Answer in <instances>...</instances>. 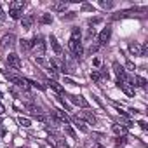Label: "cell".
<instances>
[{
	"mask_svg": "<svg viewBox=\"0 0 148 148\" xmlns=\"http://www.w3.org/2000/svg\"><path fill=\"white\" fill-rule=\"evenodd\" d=\"M92 148H103V145H99V143H96V145H94Z\"/></svg>",
	"mask_w": 148,
	"mask_h": 148,
	"instance_id": "33",
	"label": "cell"
},
{
	"mask_svg": "<svg viewBox=\"0 0 148 148\" xmlns=\"http://www.w3.org/2000/svg\"><path fill=\"white\" fill-rule=\"evenodd\" d=\"M5 63H7L9 68H14V70H19L21 68V59H19L18 54H9L5 58Z\"/></svg>",
	"mask_w": 148,
	"mask_h": 148,
	"instance_id": "5",
	"label": "cell"
},
{
	"mask_svg": "<svg viewBox=\"0 0 148 148\" xmlns=\"http://www.w3.org/2000/svg\"><path fill=\"white\" fill-rule=\"evenodd\" d=\"M0 99H2V92H0Z\"/></svg>",
	"mask_w": 148,
	"mask_h": 148,
	"instance_id": "35",
	"label": "cell"
},
{
	"mask_svg": "<svg viewBox=\"0 0 148 148\" xmlns=\"http://www.w3.org/2000/svg\"><path fill=\"white\" fill-rule=\"evenodd\" d=\"M139 127H141L143 131H146V129H148V125H146V122H145V120H139Z\"/></svg>",
	"mask_w": 148,
	"mask_h": 148,
	"instance_id": "27",
	"label": "cell"
},
{
	"mask_svg": "<svg viewBox=\"0 0 148 148\" xmlns=\"http://www.w3.org/2000/svg\"><path fill=\"white\" fill-rule=\"evenodd\" d=\"M40 23H42V25H51V23H52V16H51V14H44V16L40 18Z\"/></svg>",
	"mask_w": 148,
	"mask_h": 148,
	"instance_id": "23",
	"label": "cell"
},
{
	"mask_svg": "<svg viewBox=\"0 0 148 148\" xmlns=\"http://www.w3.org/2000/svg\"><path fill=\"white\" fill-rule=\"evenodd\" d=\"M64 82H66V84H70V86H79V84H75V82H73L71 79H64Z\"/></svg>",
	"mask_w": 148,
	"mask_h": 148,
	"instance_id": "30",
	"label": "cell"
},
{
	"mask_svg": "<svg viewBox=\"0 0 148 148\" xmlns=\"http://www.w3.org/2000/svg\"><path fill=\"white\" fill-rule=\"evenodd\" d=\"M115 143H117V146H119V145H124V143H125V138H117Z\"/></svg>",
	"mask_w": 148,
	"mask_h": 148,
	"instance_id": "28",
	"label": "cell"
},
{
	"mask_svg": "<svg viewBox=\"0 0 148 148\" xmlns=\"http://www.w3.org/2000/svg\"><path fill=\"white\" fill-rule=\"evenodd\" d=\"M66 7H68V4H66V2H54V4L51 5V9H52V11H56V12H64V11H66Z\"/></svg>",
	"mask_w": 148,
	"mask_h": 148,
	"instance_id": "11",
	"label": "cell"
},
{
	"mask_svg": "<svg viewBox=\"0 0 148 148\" xmlns=\"http://www.w3.org/2000/svg\"><path fill=\"white\" fill-rule=\"evenodd\" d=\"M14 44H16V37H14L12 33L5 35V37L2 38V47H12Z\"/></svg>",
	"mask_w": 148,
	"mask_h": 148,
	"instance_id": "10",
	"label": "cell"
},
{
	"mask_svg": "<svg viewBox=\"0 0 148 148\" xmlns=\"http://www.w3.org/2000/svg\"><path fill=\"white\" fill-rule=\"evenodd\" d=\"M4 112H5V106H4V105H2V103H0V115H2V113H4Z\"/></svg>",
	"mask_w": 148,
	"mask_h": 148,
	"instance_id": "31",
	"label": "cell"
},
{
	"mask_svg": "<svg viewBox=\"0 0 148 148\" xmlns=\"http://www.w3.org/2000/svg\"><path fill=\"white\" fill-rule=\"evenodd\" d=\"M0 134H2V136L5 134V127H2V125H0Z\"/></svg>",
	"mask_w": 148,
	"mask_h": 148,
	"instance_id": "32",
	"label": "cell"
},
{
	"mask_svg": "<svg viewBox=\"0 0 148 148\" xmlns=\"http://www.w3.org/2000/svg\"><path fill=\"white\" fill-rule=\"evenodd\" d=\"M32 44V49H33V54L40 59L44 54H45V42H44V38L38 35V37H35L33 38V42H30Z\"/></svg>",
	"mask_w": 148,
	"mask_h": 148,
	"instance_id": "4",
	"label": "cell"
},
{
	"mask_svg": "<svg viewBox=\"0 0 148 148\" xmlns=\"http://www.w3.org/2000/svg\"><path fill=\"white\" fill-rule=\"evenodd\" d=\"M80 40H82V32H80V28H73V30H71V35H70V42H68V47H70L71 52L75 51L77 47L82 45Z\"/></svg>",
	"mask_w": 148,
	"mask_h": 148,
	"instance_id": "3",
	"label": "cell"
},
{
	"mask_svg": "<svg viewBox=\"0 0 148 148\" xmlns=\"http://www.w3.org/2000/svg\"><path fill=\"white\" fill-rule=\"evenodd\" d=\"M63 129L66 131V134H70L71 138H75V131L71 129V125H68V124H63Z\"/></svg>",
	"mask_w": 148,
	"mask_h": 148,
	"instance_id": "24",
	"label": "cell"
},
{
	"mask_svg": "<svg viewBox=\"0 0 148 148\" xmlns=\"http://www.w3.org/2000/svg\"><path fill=\"white\" fill-rule=\"evenodd\" d=\"M49 86H51V87H52V89H54L58 94H63V92H64V89H63V87H61V86H59L56 80H49Z\"/></svg>",
	"mask_w": 148,
	"mask_h": 148,
	"instance_id": "18",
	"label": "cell"
},
{
	"mask_svg": "<svg viewBox=\"0 0 148 148\" xmlns=\"http://www.w3.org/2000/svg\"><path fill=\"white\" fill-rule=\"evenodd\" d=\"M33 21H35V16H33V14H28V16H25V18L21 19V25H23L25 30H30L32 25H33Z\"/></svg>",
	"mask_w": 148,
	"mask_h": 148,
	"instance_id": "9",
	"label": "cell"
},
{
	"mask_svg": "<svg viewBox=\"0 0 148 148\" xmlns=\"http://www.w3.org/2000/svg\"><path fill=\"white\" fill-rule=\"evenodd\" d=\"M110 37H112V28H110V26L103 28V32H101V33H99V37H98V42H99V45H105V44H108Z\"/></svg>",
	"mask_w": 148,
	"mask_h": 148,
	"instance_id": "7",
	"label": "cell"
},
{
	"mask_svg": "<svg viewBox=\"0 0 148 148\" xmlns=\"http://www.w3.org/2000/svg\"><path fill=\"white\" fill-rule=\"evenodd\" d=\"M91 79H92L94 82H101V71H99V70H92V71H91Z\"/></svg>",
	"mask_w": 148,
	"mask_h": 148,
	"instance_id": "21",
	"label": "cell"
},
{
	"mask_svg": "<svg viewBox=\"0 0 148 148\" xmlns=\"http://www.w3.org/2000/svg\"><path fill=\"white\" fill-rule=\"evenodd\" d=\"M49 42H51V45H52L54 52H56V54H61V45L58 44V40H56V37H54V35H51V37H49Z\"/></svg>",
	"mask_w": 148,
	"mask_h": 148,
	"instance_id": "15",
	"label": "cell"
},
{
	"mask_svg": "<svg viewBox=\"0 0 148 148\" xmlns=\"http://www.w3.org/2000/svg\"><path fill=\"white\" fill-rule=\"evenodd\" d=\"M18 124L23 125V127H30V125H32V120L26 119V117H18Z\"/></svg>",
	"mask_w": 148,
	"mask_h": 148,
	"instance_id": "20",
	"label": "cell"
},
{
	"mask_svg": "<svg viewBox=\"0 0 148 148\" xmlns=\"http://www.w3.org/2000/svg\"><path fill=\"white\" fill-rule=\"evenodd\" d=\"M125 70H127V71H134V70H136V64H134L131 59H127V61H125Z\"/></svg>",
	"mask_w": 148,
	"mask_h": 148,
	"instance_id": "25",
	"label": "cell"
},
{
	"mask_svg": "<svg viewBox=\"0 0 148 148\" xmlns=\"http://www.w3.org/2000/svg\"><path fill=\"white\" fill-rule=\"evenodd\" d=\"M52 113L61 120V124H68V122H70V119H68V115H66L64 112H61V110H52Z\"/></svg>",
	"mask_w": 148,
	"mask_h": 148,
	"instance_id": "13",
	"label": "cell"
},
{
	"mask_svg": "<svg viewBox=\"0 0 148 148\" xmlns=\"http://www.w3.org/2000/svg\"><path fill=\"white\" fill-rule=\"evenodd\" d=\"M99 5H101V7H105V9H110V7H112V4H110V2H101Z\"/></svg>",
	"mask_w": 148,
	"mask_h": 148,
	"instance_id": "29",
	"label": "cell"
},
{
	"mask_svg": "<svg viewBox=\"0 0 148 148\" xmlns=\"http://www.w3.org/2000/svg\"><path fill=\"white\" fill-rule=\"evenodd\" d=\"M82 11H94V7L89 5V4H84V5H82Z\"/></svg>",
	"mask_w": 148,
	"mask_h": 148,
	"instance_id": "26",
	"label": "cell"
},
{
	"mask_svg": "<svg viewBox=\"0 0 148 148\" xmlns=\"http://www.w3.org/2000/svg\"><path fill=\"white\" fill-rule=\"evenodd\" d=\"M19 49H21L23 52H26V51H30V49H32V44H30L28 40H25V38H23V40H19Z\"/></svg>",
	"mask_w": 148,
	"mask_h": 148,
	"instance_id": "19",
	"label": "cell"
},
{
	"mask_svg": "<svg viewBox=\"0 0 148 148\" xmlns=\"http://www.w3.org/2000/svg\"><path fill=\"white\" fill-rule=\"evenodd\" d=\"M25 2L23 0H16V2H11L9 4V16L12 19H19L21 14H23V9H25Z\"/></svg>",
	"mask_w": 148,
	"mask_h": 148,
	"instance_id": "2",
	"label": "cell"
},
{
	"mask_svg": "<svg viewBox=\"0 0 148 148\" xmlns=\"http://www.w3.org/2000/svg\"><path fill=\"white\" fill-rule=\"evenodd\" d=\"M4 71V70H2ZM4 75L7 77V80L9 82H12V84H16L18 87H21L23 91H30V82L26 80V79H23V77H18V75H12V73H7V71H4Z\"/></svg>",
	"mask_w": 148,
	"mask_h": 148,
	"instance_id": "1",
	"label": "cell"
},
{
	"mask_svg": "<svg viewBox=\"0 0 148 148\" xmlns=\"http://www.w3.org/2000/svg\"><path fill=\"white\" fill-rule=\"evenodd\" d=\"M113 70H115V73H117L119 79H124V77H125V70H124V66H120L117 61H113Z\"/></svg>",
	"mask_w": 148,
	"mask_h": 148,
	"instance_id": "14",
	"label": "cell"
},
{
	"mask_svg": "<svg viewBox=\"0 0 148 148\" xmlns=\"http://www.w3.org/2000/svg\"><path fill=\"white\" fill-rule=\"evenodd\" d=\"M66 98L73 103V105H79L82 108H89V101L84 99V96H73V94H66Z\"/></svg>",
	"mask_w": 148,
	"mask_h": 148,
	"instance_id": "6",
	"label": "cell"
},
{
	"mask_svg": "<svg viewBox=\"0 0 148 148\" xmlns=\"http://www.w3.org/2000/svg\"><path fill=\"white\" fill-rule=\"evenodd\" d=\"M73 122H75V125L82 131V132H87L89 129H87V124L84 122V120H80V119H77V117H73Z\"/></svg>",
	"mask_w": 148,
	"mask_h": 148,
	"instance_id": "17",
	"label": "cell"
},
{
	"mask_svg": "<svg viewBox=\"0 0 148 148\" xmlns=\"http://www.w3.org/2000/svg\"><path fill=\"white\" fill-rule=\"evenodd\" d=\"M113 132L119 136V138H124L125 134H127V125H120V124H113Z\"/></svg>",
	"mask_w": 148,
	"mask_h": 148,
	"instance_id": "8",
	"label": "cell"
},
{
	"mask_svg": "<svg viewBox=\"0 0 148 148\" xmlns=\"http://www.w3.org/2000/svg\"><path fill=\"white\" fill-rule=\"evenodd\" d=\"M2 16H4V12H2V7H0V19H2Z\"/></svg>",
	"mask_w": 148,
	"mask_h": 148,
	"instance_id": "34",
	"label": "cell"
},
{
	"mask_svg": "<svg viewBox=\"0 0 148 148\" xmlns=\"http://www.w3.org/2000/svg\"><path fill=\"white\" fill-rule=\"evenodd\" d=\"M129 52H131L132 56H141V45L136 44V42L131 44V45H129Z\"/></svg>",
	"mask_w": 148,
	"mask_h": 148,
	"instance_id": "16",
	"label": "cell"
},
{
	"mask_svg": "<svg viewBox=\"0 0 148 148\" xmlns=\"http://www.w3.org/2000/svg\"><path fill=\"white\" fill-rule=\"evenodd\" d=\"M132 82H136L134 86H138V87H143V89L146 87V80H145L143 77H134V80H132Z\"/></svg>",
	"mask_w": 148,
	"mask_h": 148,
	"instance_id": "22",
	"label": "cell"
},
{
	"mask_svg": "<svg viewBox=\"0 0 148 148\" xmlns=\"http://www.w3.org/2000/svg\"><path fill=\"white\" fill-rule=\"evenodd\" d=\"M82 119H84L89 125H94V124L98 122V120H96V117H94L91 112H82Z\"/></svg>",
	"mask_w": 148,
	"mask_h": 148,
	"instance_id": "12",
	"label": "cell"
}]
</instances>
